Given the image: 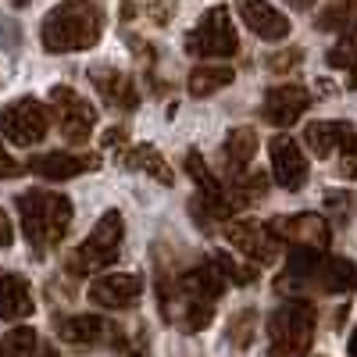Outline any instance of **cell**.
Instances as JSON below:
<instances>
[{"mask_svg": "<svg viewBox=\"0 0 357 357\" xmlns=\"http://www.w3.org/2000/svg\"><path fill=\"white\" fill-rule=\"evenodd\" d=\"M104 36V15L93 0H61L47 11L40 25V40L47 54H75L97 47Z\"/></svg>", "mask_w": 357, "mask_h": 357, "instance_id": "obj_1", "label": "cell"}, {"mask_svg": "<svg viewBox=\"0 0 357 357\" xmlns=\"http://www.w3.org/2000/svg\"><path fill=\"white\" fill-rule=\"evenodd\" d=\"M18 218H22L25 240L36 250H50L65 240V232L72 225V200L61 193L29 190L18 197Z\"/></svg>", "mask_w": 357, "mask_h": 357, "instance_id": "obj_2", "label": "cell"}, {"mask_svg": "<svg viewBox=\"0 0 357 357\" xmlns=\"http://www.w3.org/2000/svg\"><path fill=\"white\" fill-rule=\"evenodd\" d=\"M314 321L318 314L311 301H286L275 307L268 318V336H272L268 357H304L314 340Z\"/></svg>", "mask_w": 357, "mask_h": 357, "instance_id": "obj_3", "label": "cell"}, {"mask_svg": "<svg viewBox=\"0 0 357 357\" xmlns=\"http://www.w3.org/2000/svg\"><path fill=\"white\" fill-rule=\"evenodd\" d=\"M122 232H126L122 215H118V211H104L100 222L93 225V232H89L82 240V247L72 254L68 272L86 275V272H100V268L114 264L118 261V247H122Z\"/></svg>", "mask_w": 357, "mask_h": 357, "instance_id": "obj_4", "label": "cell"}, {"mask_svg": "<svg viewBox=\"0 0 357 357\" xmlns=\"http://www.w3.org/2000/svg\"><path fill=\"white\" fill-rule=\"evenodd\" d=\"M236 50H240V36H236L229 8L204 11L200 22L186 33V54L193 57H232Z\"/></svg>", "mask_w": 357, "mask_h": 357, "instance_id": "obj_5", "label": "cell"}, {"mask_svg": "<svg viewBox=\"0 0 357 357\" xmlns=\"http://www.w3.org/2000/svg\"><path fill=\"white\" fill-rule=\"evenodd\" d=\"M47 122H50V114L36 97H22L0 111V132L15 146H36L47 136Z\"/></svg>", "mask_w": 357, "mask_h": 357, "instance_id": "obj_6", "label": "cell"}, {"mask_svg": "<svg viewBox=\"0 0 357 357\" xmlns=\"http://www.w3.org/2000/svg\"><path fill=\"white\" fill-rule=\"evenodd\" d=\"M50 107H54V118H57L61 136L68 143H86L89 139V132H93V126H97V107L86 97H79L68 86H54L50 89Z\"/></svg>", "mask_w": 357, "mask_h": 357, "instance_id": "obj_7", "label": "cell"}, {"mask_svg": "<svg viewBox=\"0 0 357 357\" xmlns=\"http://www.w3.org/2000/svg\"><path fill=\"white\" fill-rule=\"evenodd\" d=\"M268 229H272V236L279 243H289V247H314V250H325L333 243V229L329 222H325L321 215H282V218H272L264 222Z\"/></svg>", "mask_w": 357, "mask_h": 357, "instance_id": "obj_8", "label": "cell"}, {"mask_svg": "<svg viewBox=\"0 0 357 357\" xmlns=\"http://www.w3.org/2000/svg\"><path fill=\"white\" fill-rule=\"evenodd\" d=\"M225 240L240 250L243 257H254L261 264L275 261L279 254V240L272 236V229H268L264 222H254V218H236L225 225Z\"/></svg>", "mask_w": 357, "mask_h": 357, "instance_id": "obj_9", "label": "cell"}, {"mask_svg": "<svg viewBox=\"0 0 357 357\" xmlns=\"http://www.w3.org/2000/svg\"><path fill=\"white\" fill-rule=\"evenodd\" d=\"M268 154H272V178H275V186H282L286 193H296L307 183V165H304V154H301V146H296L293 136H272Z\"/></svg>", "mask_w": 357, "mask_h": 357, "instance_id": "obj_10", "label": "cell"}, {"mask_svg": "<svg viewBox=\"0 0 357 357\" xmlns=\"http://www.w3.org/2000/svg\"><path fill=\"white\" fill-rule=\"evenodd\" d=\"M311 104V93L304 86H296V82H286V86H275V89H268L264 93V122L268 126H275V129H286L293 122H301L304 111Z\"/></svg>", "mask_w": 357, "mask_h": 357, "instance_id": "obj_11", "label": "cell"}, {"mask_svg": "<svg viewBox=\"0 0 357 357\" xmlns=\"http://www.w3.org/2000/svg\"><path fill=\"white\" fill-rule=\"evenodd\" d=\"M143 293V279L132 272H111V275H97L89 286V304L104 307V311H122L129 307L136 296Z\"/></svg>", "mask_w": 357, "mask_h": 357, "instance_id": "obj_12", "label": "cell"}, {"mask_svg": "<svg viewBox=\"0 0 357 357\" xmlns=\"http://www.w3.org/2000/svg\"><path fill=\"white\" fill-rule=\"evenodd\" d=\"M240 18L247 22V29L254 36L268 40V43H279L289 36V18L275 8V4H268V0H240Z\"/></svg>", "mask_w": 357, "mask_h": 357, "instance_id": "obj_13", "label": "cell"}, {"mask_svg": "<svg viewBox=\"0 0 357 357\" xmlns=\"http://www.w3.org/2000/svg\"><path fill=\"white\" fill-rule=\"evenodd\" d=\"M89 75H93V86H97V93L104 97L107 107H114V111H132L136 107L139 97H136V86H132L129 75H122L111 65H93Z\"/></svg>", "mask_w": 357, "mask_h": 357, "instance_id": "obj_14", "label": "cell"}, {"mask_svg": "<svg viewBox=\"0 0 357 357\" xmlns=\"http://www.w3.org/2000/svg\"><path fill=\"white\" fill-rule=\"evenodd\" d=\"M29 168H33L40 178H47V183H68V178L97 168V158H75V154H65V151H50V154L33 158Z\"/></svg>", "mask_w": 357, "mask_h": 357, "instance_id": "obj_15", "label": "cell"}, {"mask_svg": "<svg viewBox=\"0 0 357 357\" xmlns=\"http://www.w3.org/2000/svg\"><path fill=\"white\" fill-rule=\"evenodd\" d=\"M33 289L22 275H0V318L4 321H22L33 314Z\"/></svg>", "mask_w": 357, "mask_h": 357, "instance_id": "obj_16", "label": "cell"}, {"mask_svg": "<svg viewBox=\"0 0 357 357\" xmlns=\"http://www.w3.org/2000/svg\"><path fill=\"white\" fill-rule=\"evenodd\" d=\"M350 136H354V126H347V122H307V129H304V143L311 146V154H318V158L340 154V146Z\"/></svg>", "mask_w": 357, "mask_h": 357, "instance_id": "obj_17", "label": "cell"}, {"mask_svg": "<svg viewBox=\"0 0 357 357\" xmlns=\"http://www.w3.org/2000/svg\"><path fill=\"white\" fill-rule=\"evenodd\" d=\"M222 293H225V275L215 268V261H211V264H200V268H193V272L183 275V296L215 304Z\"/></svg>", "mask_w": 357, "mask_h": 357, "instance_id": "obj_18", "label": "cell"}, {"mask_svg": "<svg viewBox=\"0 0 357 357\" xmlns=\"http://www.w3.org/2000/svg\"><path fill=\"white\" fill-rule=\"evenodd\" d=\"M57 333H61L65 343H75V347H89V343H100L107 325L100 314H72V318H61L57 321Z\"/></svg>", "mask_w": 357, "mask_h": 357, "instance_id": "obj_19", "label": "cell"}, {"mask_svg": "<svg viewBox=\"0 0 357 357\" xmlns=\"http://www.w3.org/2000/svg\"><path fill=\"white\" fill-rule=\"evenodd\" d=\"M314 279H318V286L325 293H347V289L357 286V268L347 257H325Z\"/></svg>", "mask_w": 357, "mask_h": 357, "instance_id": "obj_20", "label": "cell"}, {"mask_svg": "<svg viewBox=\"0 0 357 357\" xmlns=\"http://www.w3.org/2000/svg\"><path fill=\"white\" fill-rule=\"evenodd\" d=\"M126 168H139V172H146V175H154L158 183H165V186L175 183L168 161L154 151V146H132V151H126Z\"/></svg>", "mask_w": 357, "mask_h": 357, "instance_id": "obj_21", "label": "cell"}, {"mask_svg": "<svg viewBox=\"0 0 357 357\" xmlns=\"http://www.w3.org/2000/svg\"><path fill=\"white\" fill-rule=\"evenodd\" d=\"M222 154H225L229 168H243V165H250L254 154H257V132H254V129H232V132L225 136Z\"/></svg>", "mask_w": 357, "mask_h": 357, "instance_id": "obj_22", "label": "cell"}, {"mask_svg": "<svg viewBox=\"0 0 357 357\" xmlns=\"http://www.w3.org/2000/svg\"><path fill=\"white\" fill-rule=\"evenodd\" d=\"M232 79H236V75H232V68H225V65H200V68L190 72V93H193V97H211L215 89H225Z\"/></svg>", "mask_w": 357, "mask_h": 357, "instance_id": "obj_23", "label": "cell"}, {"mask_svg": "<svg viewBox=\"0 0 357 357\" xmlns=\"http://www.w3.org/2000/svg\"><path fill=\"white\" fill-rule=\"evenodd\" d=\"M36 354H40V336L25 325H18L0 340V357H36Z\"/></svg>", "mask_w": 357, "mask_h": 357, "instance_id": "obj_24", "label": "cell"}, {"mask_svg": "<svg viewBox=\"0 0 357 357\" xmlns=\"http://www.w3.org/2000/svg\"><path fill=\"white\" fill-rule=\"evenodd\" d=\"M215 268H218L229 282H236V286H250V282L257 279V268H254V264H236L229 254H218V257H215Z\"/></svg>", "mask_w": 357, "mask_h": 357, "instance_id": "obj_25", "label": "cell"}, {"mask_svg": "<svg viewBox=\"0 0 357 357\" xmlns=\"http://www.w3.org/2000/svg\"><path fill=\"white\" fill-rule=\"evenodd\" d=\"M186 172L197 178V186L204 190V193H211V197H222V186H218V178L207 172V165H204V158L197 154V151H190L186 154Z\"/></svg>", "mask_w": 357, "mask_h": 357, "instance_id": "obj_26", "label": "cell"}, {"mask_svg": "<svg viewBox=\"0 0 357 357\" xmlns=\"http://www.w3.org/2000/svg\"><path fill=\"white\" fill-rule=\"evenodd\" d=\"M354 61H357V33H347L333 50H329V65L333 68H354Z\"/></svg>", "mask_w": 357, "mask_h": 357, "instance_id": "obj_27", "label": "cell"}, {"mask_svg": "<svg viewBox=\"0 0 357 357\" xmlns=\"http://www.w3.org/2000/svg\"><path fill=\"white\" fill-rule=\"evenodd\" d=\"M229 340H232L236 347H250V340H254V311H240V314L232 318Z\"/></svg>", "mask_w": 357, "mask_h": 357, "instance_id": "obj_28", "label": "cell"}, {"mask_svg": "<svg viewBox=\"0 0 357 357\" xmlns=\"http://www.w3.org/2000/svg\"><path fill=\"white\" fill-rule=\"evenodd\" d=\"M336 172H340L343 178H354V183H357V136H350V139L340 146V165H336Z\"/></svg>", "mask_w": 357, "mask_h": 357, "instance_id": "obj_29", "label": "cell"}, {"mask_svg": "<svg viewBox=\"0 0 357 357\" xmlns=\"http://www.w3.org/2000/svg\"><path fill=\"white\" fill-rule=\"evenodd\" d=\"M296 61H301V50H286V54H272L268 57V68H275V72H286V68H293Z\"/></svg>", "mask_w": 357, "mask_h": 357, "instance_id": "obj_30", "label": "cell"}, {"mask_svg": "<svg viewBox=\"0 0 357 357\" xmlns=\"http://www.w3.org/2000/svg\"><path fill=\"white\" fill-rule=\"evenodd\" d=\"M15 175H22V165L4 151V143H0V178H15Z\"/></svg>", "mask_w": 357, "mask_h": 357, "instance_id": "obj_31", "label": "cell"}, {"mask_svg": "<svg viewBox=\"0 0 357 357\" xmlns=\"http://www.w3.org/2000/svg\"><path fill=\"white\" fill-rule=\"evenodd\" d=\"M11 243H15V225H11V218L4 211H0V250L11 247Z\"/></svg>", "mask_w": 357, "mask_h": 357, "instance_id": "obj_32", "label": "cell"}, {"mask_svg": "<svg viewBox=\"0 0 357 357\" xmlns=\"http://www.w3.org/2000/svg\"><path fill=\"white\" fill-rule=\"evenodd\" d=\"M325 204H329V211H347V207H350V200L343 197V193H329V197H325Z\"/></svg>", "mask_w": 357, "mask_h": 357, "instance_id": "obj_33", "label": "cell"}, {"mask_svg": "<svg viewBox=\"0 0 357 357\" xmlns=\"http://www.w3.org/2000/svg\"><path fill=\"white\" fill-rule=\"evenodd\" d=\"M100 139H104V146H122V143H126V132H122V129H107Z\"/></svg>", "mask_w": 357, "mask_h": 357, "instance_id": "obj_34", "label": "cell"}, {"mask_svg": "<svg viewBox=\"0 0 357 357\" xmlns=\"http://www.w3.org/2000/svg\"><path fill=\"white\" fill-rule=\"evenodd\" d=\"M347 86H350V89H357V61H354V68H350V79H347Z\"/></svg>", "mask_w": 357, "mask_h": 357, "instance_id": "obj_35", "label": "cell"}, {"mask_svg": "<svg viewBox=\"0 0 357 357\" xmlns=\"http://www.w3.org/2000/svg\"><path fill=\"white\" fill-rule=\"evenodd\" d=\"M347 354H350V357H357V333L350 336V343H347Z\"/></svg>", "mask_w": 357, "mask_h": 357, "instance_id": "obj_36", "label": "cell"}, {"mask_svg": "<svg viewBox=\"0 0 357 357\" xmlns=\"http://www.w3.org/2000/svg\"><path fill=\"white\" fill-rule=\"evenodd\" d=\"M289 4H293V8H311L314 0H289Z\"/></svg>", "mask_w": 357, "mask_h": 357, "instance_id": "obj_37", "label": "cell"}, {"mask_svg": "<svg viewBox=\"0 0 357 357\" xmlns=\"http://www.w3.org/2000/svg\"><path fill=\"white\" fill-rule=\"evenodd\" d=\"M36 357H57V354H54V350H43V347H40V354H36Z\"/></svg>", "mask_w": 357, "mask_h": 357, "instance_id": "obj_38", "label": "cell"}, {"mask_svg": "<svg viewBox=\"0 0 357 357\" xmlns=\"http://www.w3.org/2000/svg\"><path fill=\"white\" fill-rule=\"evenodd\" d=\"M11 4H15V8H25V4H29V0H11Z\"/></svg>", "mask_w": 357, "mask_h": 357, "instance_id": "obj_39", "label": "cell"}]
</instances>
